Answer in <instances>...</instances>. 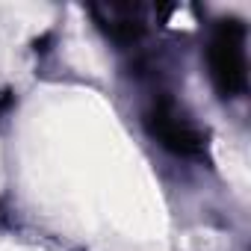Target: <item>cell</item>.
Here are the masks:
<instances>
[{
  "instance_id": "6da1fadb",
  "label": "cell",
  "mask_w": 251,
  "mask_h": 251,
  "mask_svg": "<svg viewBox=\"0 0 251 251\" xmlns=\"http://www.w3.org/2000/svg\"><path fill=\"white\" fill-rule=\"evenodd\" d=\"M210 74L222 98H236L245 92V27L236 18H227L216 27L210 42Z\"/></svg>"
},
{
  "instance_id": "3957f363",
  "label": "cell",
  "mask_w": 251,
  "mask_h": 251,
  "mask_svg": "<svg viewBox=\"0 0 251 251\" xmlns=\"http://www.w3.org/2000/svg\"><path fill=\"white\" fill-rule=\"evenodd\" d=\"M92 15L98 18L100 30L112 39V42H136L142 33H145V21H142V12L136 6H92Z\"/></svg>"
},
{
  "instance_id": "7a4b0ae2",
  "label": "cell",
  "mask_w": 251,
  "mask_h": 251,
  "mask_svg": "<svg viewBox=\"0 0 251 251\" xmlns=\"http://www.w3.org/2000/svg\"><path fill=\"white\" fill-rule=\"evenodd\" d=\"M145 124H148V133L172 154L177 157H201L204 154V133L195 127V124L177 112V106L172 100H160L151 106V112L145 115Z\"/></svg>"
}]
</instances>
